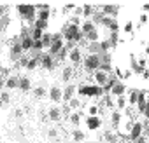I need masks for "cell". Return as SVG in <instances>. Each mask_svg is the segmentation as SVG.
I'll return each instance as SVG.
<instances>
[{"instance_id": "obj_1", "label": "cell", "mask_w": 149, "mask_h": 143, "mask_svg": "<svg viewBox=\"0 0 149 143\" xmlns=\"http://www.w3.org/2000/svg\"><path fill=\"white\" fill-rule=\"evenodd\" d=\"M18 14L21 16V19L28 21L30 25H33V21L37 19V6H32V4H21L16 7Z\"/></svg>"}, {"instance_id": "obj_2", "label": "cell", "mask_w": 149, "mask_h": 143, "mask_svg": "<svg viewBox=\"0 0 149 143\" xmlns=\"http://www.w3.org/2000/svg\"><path fill=\"white\" fill-rule=\"evenodd\" d=\"M77 94L88 96V98H100V96H104V89L97 84H81V86H77Z\"/></svg>"}, {"instance_id": "obj_3", "label": "cell", "mask_w": 149, "mask_h": 143, "mask_svg": "<svg viewBox=\"0 0 149 143\" xmlns=\"http://www.w3.org/2000/svg\"><path fill=\"white\" fill-rule=\"evenodd\" d=\"M83 66L86 74H95V72L100 70V56L98 54H86L83 58Z\"/></svg>"}, {"instance_id": "obj_4", "label": "cell", "mask_w": 149, "mask_h": 143, "mask_svg": "<svg viewBox=\"0 0 149 143\" xmlns=\"http://www.w3.org/2000/svg\"><path fill=\"white\" fill-rule=\"evenodd\" d=\"M142 134H144V122L142 120H133L132 129H130V134H128V140L130 141H137Z\"/></svg>"}, {"instance_id": "obj_5", "label": "cell", "mask_w": 149, "mask_h": 143, "mask_svg": "<svg viewBox=\"0 0 149 143\" xmlns=\"http://www.w3.org/2000/svg\"><path fill=\"white\" fill-rule=\"evenodd\" d=\"M47 96H49V100H51L54 105H60V103H61V98H63V89H61L58 84H53V86L49 87Z\"/></svg>"}, {"instance_id": "obj_6", "label": "cell", "mask_w": 149, "mask_h": 143, "mask_svg": "<svg viewBox=\"0 0 149 143\" xmlns=\"http://www.w3.org/2000/svg\"><path fill=\"white\" fill-rule=\"evenodd\" d=\"M84 126H86V129H90V131H97V129L102 127V119H100L98 115H86Z\"/></svg>"}, {"instance_id": "obj_7", "label": "cell", "mask_w": 149, "mask_h": 143, "mask_svg": "<svg viewBox=\"0 0 149 143\" xmlns=\"http://www.w3.org/2000/svg\"><path fill=\"white\" fill-rule=\"evenodd\" d=\"M126 93H128V87H126V84H125L123 80H116L109 94H111V96L116 100L118 96H123V94H126Z\"/></svg>"}, {"instance_id": "obj_8", "label": "cell", "mask_w": 149, "mask_h": 143, "mask_svg": "<svg viewBox=\"0 0 149 143\" xmlns=\"http://www.w3.org/2000/svg\"><path fill=\"white\" fill-rule=\"evenodd\" d=\"M132 124H133V122H132V115H125V119L121 120V124H119V127H118V134L128 138L130 129H132Z\"/></svg>"}, {"instance_id": "obj_9", "label": "cell", "mask_w": 149, "mask_h": 143, "mask_svg": "<svg viewBox=\"0 0 149 143\" xmlns=\"http://www.w3.org/2000/svg\"><path fill=\"white\" fill-rule=\"evenodd\" d=\"M74 66H77V65H81L83 63V52H81V49L76 45V47H74V49H70L68 51V58H67Z\"/></svg>"}, {"instance_id": "obj_10", "label": "cell", "mask_w": 149, "mask_h": 143, "mask_svg": "<svg viewBox=\"0 0 149 143\" xmlns=\"http://www.w3.org/2000/svg\"><path fill=\"white\" fill-rule=\"evenodd\" d=\"M100 12H102L104 16H107V18H112V19H116V18H118V14H119V6L105 4V6H102V7H100Z\"/></svg>"}, {"instance_id": "obj_11", "label": "cell", "mask_w": 149, "mask_h": 143, "mask_svg": "<svg viewBox=\"0 0 149 143\" xmlns=\"http://www.w3.org/2000/svg\"><path fill=\"white\" fill-rule=\"evenodd\" d=\"M51 18V6L49 4H40L37 6V19L40 21H49Z\"/></svg>"}, {"instance_id": "obj_12", "label": "cell", "mask_w": 149, "mask_h": 143, "mask_svg": "<svg viewBox=\"0 0 149 143\" xmlns=\"http://www.w3.org/2000/svg\"><path fill=\"white\" fill-rule=\"evenodd\" d=\"M21 47H23V52H28V51H32V47H33V40H32V37H30V28L28 30H25L23 33H21Z\"/></svg>"}, {"instance_id": "obj_13", "label": "cell", "mask_w": 149, "mask_h": 143, "mask_svg": "<svg viewBox=\"0 0 149 143\" xmlns=\"http://www.w3.org/2000/svg\"><path fill=\"white\" fill-rule=\"evenodd\" d=\"M109 74H105V72H102V70H98V72H95L93 74V84H97V86H100L102 89H104V86L109 82Z\"/></svg>"}, {"instance_id": "obj_14", "label": "cell", "mask_w": 149, "mask_h": 143, "mask_svg": "<svg viewBox=\"0 0 149 143\" xmlns=\"http://www.w3.org/2000/svg\"><path fill=\"white\" fill-rule=\"evenodd\" d=\"M76 93H77V86H76V84H68V86L63 89V98H61V103H68L72 98H76Z\"/></svg>"}, {"instance_id": "obj_15", "label": "cell", "mask_w": 149, "mask_h": 143, "mask_svg": "<svg viewBox=\"0 0 149 143\" xmlns=\"http://www.w3.org/2000/svg\"><path fill=\"white\" fill-rule=\"evenodd\" d=\"M39 63H40V66L46 68V70H53V68H54V58H53L49 52H42Z\"/></svg>"}, {"instance_id": "obj_16", "label": "cell", "mask_w": 149, "mask_h": 143, "mask_svg": "<svg viewBox=\"0 0 149 143\" xmlns=\"http://www.w3.org/2000/svg\"><path fill=\"white\" fill-rule=\"evenodd\" d=\"M61 117H63V112H61V108H60L58 105H53V107L47 110V119H49V120H53V122H60Z\"/></svg>"}, {"instance_id": "obj_17", "label": "cell", "mask_w": 149, "mask_h": 143, "mask_svg": "<svg viewBox=\"0 0 149 143\" xmlns=\"http://www.w3.org/2000/svg\"><path fill=\"white\" fill-rule=\"evenodd\" d=\"M63 47H65V40H53V42H51V47L47 49V52H49L53 58H56V56L61 52Z\"/></svg>"}, {"instance_id": "obj_18", "label": "cell", "mask_w": 149, "mask_h": 143, "mask_svg": "<svg viewBox=\"0 0 149 143\" xmlns=\"http://www.w3.org/2000/svg\"><path fill=\"white\" fill-rule=\"evenodd\" d=\"M21 56H23V47H21V42L16 40V42H13V45H11V59L16 61V59H19Z\"/></svg>"}, {"instance_id": "obj_19", "label": "cell", "mask_w": 149, "mask_h": 143, "mask_svg": "<svg viewBox=\"0 0 149 143\" xmlns=\"http://www.w3.org/2000/svg\"><path fill=\"white\" fill-rule=\"evenodd\" d=\"M121 120H123V115H121V112L114 108V110L111 112V124H112V129H114V131H118V127H119Z\"/></svg>"}, {"instance_id": "obj_20", "label": "cell", "mask_w": 149, "mask_h": 143, "mask_svg": "<svg viewBox=\"0 0 149 143\" xmlns=\"http://www.w3.org/2000/svg\"><path fill=\"white\" fill-rule=\"evenodd\" d=\"M19 87V75H9L6 79V89L13 91V89H18Z\"/></svg>"}, {"instance_id": "obj_21", "label": "cell", "mask_w": 149, "mask_h": 143, "mask_svg": "<svg viewBox=\"0 0 149 143\" xmlns=\"http://www.w3.org/2000/svg\"><path fill=\"white\" fill-rule=\"evenodd\" d=\"M72 141L74 143H83V141H86V133L81 131L79 127H74L72 129Z\"/></svg>"}, {"instance_id": "obj_22", "label": "cell", "mask_w": 149, "mask_h": 143, "mask_svg": "<svg viewBox=\"0 0 149 143\" xmlns=\"http://www.w3.org/2000/svg\"><path fill=\"white\" fill-rule=\"evenodd\" d=\"M21 93H28V91H32L33 87H32V80H30V77H19V87H18Z\"/></svg>"}, {"instance_id": "obj_23", "label": "cell", "mask_w": 149, "mask_h": 143, "mask_svg": "<svg viewBox=\"0 0 149 143\" xmlns=\"http://www.w3.org/2000/svg\"><path fill=\"white\" fill-rule=\"evenodd\" d=\"M72 77H74V66L72 65L63 66V70H61V82H70Z\"/></svg>"}, {"instance_id": "obj_24", "label": "cell", "mask_w": 149, "mask_h": 143, "mask_svg": "<svg viewBox=\"0 0 149 143\" xmlns=\"http://www.w3.org/2000/svg\"><path fill=\"white\" fill-rule=\"evenodd\" d=\"M114 108L116 110H126L128 108V100H126V94H123V96H118L116 98V101H114Z\"/></svg>"}, {"instance_id": "obj_25", "label": "cell", "mask_w": 149, "mask_h": 143, "mask_svg": "<svg viewBox=\"0 0 149 143\" xmlns=\"http://www.w3.org/2000/svg\"><path fill=\"white\" fill-rule=\"evenodd\" d=\"M118 140H119L118 131H111V129H107V131L104 133V141H107V143H118Z\"/></svg>"}, {"instance_id": "obj_26", "label": "cell", "mask_w": 149, "mask_h": 143, "mask_svg": "<svg viewBox=\"0 0 149 143\" xmlns=\"http://www.w3.org/2000/svg\"><path fill=\"white\" fill-rule=\"evenodd\" d=\"M97 28V25L91 21V19H83V23H81V32L86 35V33H90V32H93Z\"/></svg>"}, {"instance_id": "obj_27", "label": "cell", "mask_w": 149, "mask_h": 143, "mask_svg": "<svg viewBox=\"0 0 149 143\" xmlns=\"http://www.w3.org/2000/svg\"><path fill=\"white\" fill-rule=\"evenodd\" d=\"M130 70L133 72V74H139V75H142V72L146 70V68H140L139 66V61H137V58L133 54L130 56Z\"/></svg>"}, {"instance_id": "obj_28", "label": "cell", "mask_w": 149, "mask_h": 143, "mask_svg": "<svg viewBox=\"0 0 149 143\" xmlns=\"http://www.w3.org/2000/svg\"><path fill=\"white\" fill-rule=\"evenodd\" d=\"M81 117H83L81 110H79V112H72V113L68 115V120H70V124H72L74 127H79V126H81Z\"/></svg>"}, {"instance_id": "obj_29", "label": "cell", "mask_w": 149, "mask_h": 143, "mask_svg": "<svg viewBox=\"0 0 149 143\" xmlns=\"http://www.w3.org/2000/svg\"><path fill=\"white\" fill-rule=\"evenodd\" d=\"M67 107L70 108V112H79V110L83 108V101H81L79 98H72V100L67 103Z\"/></svg>"}, {"instance_id": "obj_30", "label": "cell", "mask_w": 149, "mask_h": 143, "mask_svg": "<svg viewBox=\"0 0 149 143\" xmlns=\"http://www.w3.org/2000/svg\"><path fill=\"white\" fill-rule=\"evenodd\" d=\"M84 40H86L88 44H91V42H100V32H98V28H95L93 32L86 33V35H84Z\"/></svg>"}, {"instance_id": "obj_31", "label": "cell", "mask_w": 149, "mask_h": 143, "mask_svg": "<svg viewBox=\"0 0 149 143\" xmlns=\"http://www.w3.org/2000/svg\"><path fill=\"white\" fill-rule=\"evenodd\" d=\"M93 14H95V7L91 4H84L83 6V19H91Z\"/></svg>"}, {"instance_id": "obj_32", "label": "cell", "mask_w": 149, "mask_h": 143, "mask_svg": "<svg viewBox=\"0 0 149 143\" xmlns=\"http://www.w3.org/2000/svg\"><path fill=\"white\" fill-rule=\"evenodd\" d=\"M32 93H33V96H35V98H39V100H42V98H46V96H47V91H46V87H44V86H35V87L32 89Z\"/></svg>"}, {"instance_id": "obj_33", "label": "cell", "mask_w": 149, "mask_h": 143, "mask_svg": "<svg viewBox=\"0 0 149 143\" xmlns=\"http://www.w3.org/2000/svg\"><path fill=\"white\" fill-rule=\"evenodd\" d=\"M126 100H128V107H135V105H137V100H139V91H137V89H132V91L128 93Z\"/></svg>"}, {"instance_id": "obj_34", "label": "cell", "mask_w": 149, "mask_h": 143, "mask_svg": "<svg viewBox=\"0 0 149 143\" xmlns=\"http://www.w3.org/2000/svg\"><path fill=\"white\" fill-rule=\"evenodd\" d=\"M32 28H37V30H40V32H47V28H49V21H40V19H35L33 21V25H30Z\"/></svg>"}, {"instance_id": "obj_35", "label": "cell", "mask_w": 149, "mask_h": 143, "mask_svg": "<svg viewBox=\"0 0 149 143\" xmlns=\"http://www.w3.org/2000/svg\"><path fill=\"white\" fill-rule=\"evenodd\" d=\"M107 40L111 42L112 49H116L118 44H119V32H109V38H107Z\"/></svg>"}, {"instance_id": "obj_36", "label": "cell", "mask_w": 149, "mask_h": 143, "mask_svg": "<svg viewBox=\"0 0 149 143\" xmlns=\"http://www.w3.org/2000/svg\"><path fill=\"white\" fill-rule=\"evenodd\" d=\"M40 42H42L44 49H49V47H51V42H53V33H49V32H44V35H42Z\"/></svg>"}, {"instance_id": "obj_37", "label": "cell", "mask_w": 149, "mask_h": 143, "mask_svg": "<svg viewBox=\"0 0 149 143\" xmlns=\"http://www.w3.org/2000/svg\"><path fill=\"white\" fill-rule=\"evenodd\" d=\"M88 54H100V42H91L86 45Z\"/></svg>"}, {"instance_id": "obj_38", "label": "cell", "mask_w": 149, "mask_h": 143, "mask_svg": "<svg viewBox=\"0 0 149 143\" xmlns=\"http://www.w3.org/2000/svg\"><path fill=\"white\" fill-rule=\"evenodd\" d=\"M42 35H44V32H40V30L32 28V26H30V37H32V40H33V42H35V40H40V38H42Z\"/></svg>"}, {"instance_id": "obj_39", "label": "cell", "mask_w": 149, "mask_h": 143, "mask_svg": "<svg viewBox=\"0 0 149 143\" xmlns=\"http://www.w3.org/2000/svg\"><path fill=\"white\" fill-rule=\"evenodd\" d=\"M111 49H112V45H111V42H109L107 38L100 40V54H102V52H109Z\"/></svg>"}, {"instance_id": "obj_40", "label": "cell", "mask_w": 149, "mask_h": 143, "mask_svg": "<svg viewBox=\"0 0 149 143\" xmlns=\"http://www.w3.org/2000/svg\"><path fill=\"white\" fill-rule=\"evenodd\" d=\"M98 112H100V107H98V105H93V103H91V105L86 107V113H88V115H98Z\"/></svg>"}, {"instance_id": "obj_41", "label": "cell", "mask_w": 149, "mask_h": 143, "mask_svg": "<svg viewBox=\"0 0 149 143\" xmlns=\"http://www.w3.org/2000/svg\"><path fill=\"white\" fill-rule=\"evenodd\" d=\"M39 65H40V63H39V59H35V58H30V59H28V65H26V70H28V72H33V70H35Z\"/></svg>"}, {"instance_id": "obj_42", "label": "cell", "mask_w": 149, "mask_h": 143, "mask_svg": "<svg viewBox=\"0 0 149 143\" xmlns=\"http://www.w3.org/2000/svg\"><path fill=\"white\" fill-rule=\"evenodd\" d=\"M133 28H135V26H133V23L128 19V21L125 23V26H123V32H125V33H128V35H132V33H133Z\"/></svg>"}, {"instance_id": "obj_43", "label": "cell", "mask_w": 149, "mask_h": 143, "mask_svg": "<svg viewBox=\"0 0 149 143\" xmlns=\"http://www.w3.org/2000/svg\"><path fill=\"white\" fill-rule=\"evenodd\" d=\"M0 100L4 101V105H6V103H11V94H9L7 91H2V93H0Z\"/></svg>"}, {"instance_id": "obj_44", "label": "cell", "mask_w": 149, "mask_h": 143, "mask_svg": "<svg viewBox=\"0 0 149 143\" xmlns=\"http://www.w3.org/2000/svg\"><path fill=\"white\" fill-rule=\"evenodd\" d=\"M32 51H39V52H42V51H44V45H42V42H40V40H35V42H33V47H32Z\"/></svg>"}, {"instance_id": "obj_45", "label": "cell", "mask_w": 149, "mask_h": 143, "mask_svg": "<svg viewBox=\"0 0 149 143\" xmlns=\"http://www.w3.org/2000/svg\"><path fill=\"white\" fill-rule=\"evenodd\" d=\"M28 59H30V56H21L19 58V66H23V68H26V65H28Z\"/></svg>"}, {"instance_id": "obj_46", "label": "cell", "mask_w": 149, "mask_h": 143, "mask_svg": "<svg viewBox=\"0 0 149 143\" xmlns=\"http://www.w3.org/2000/svg\"><path fill=\"white\" fill-rule=\"evenodd\" d=\"M147 21H149V16L142 12V14H140V18H139V23H140V25H146Z\"/></svg>"}, {"instance_id": "obj_47", "label": "cell", "mask_w": 149, "mask_h": 143, "mask_svg": "<svg viewBox=\"0 0 149 143\" xmlns=\"http://www.w3.org/2000/svg\"><path fill=\"white\" fill-rule=\"evenodd\" d=\"M142 115H144V119H146V120H149V100H147V103H146V108H144Z\"/></svg>"}, {"instance_id": "obj_48", "label": "cell", "mask_w": 149, "mask_h": 143, "mask_svg": "<svg viewBox=\"0 0 149 143\" xmlns=\"http://www.w3.org/2000/svg\"><path fill=\"white\" fill-rule=\"evenodd\" d=\"M7 6H0V18H6V14H7Z\"/></svg>"}, {"instance_id": "obj_49", "label": "cell", "mask_w": 149, "mask_h": 143, "mask_svg": "<svg viewBox=\"0 0 149 143\" xmlns=\"http://www.w3.org/2000/svg\"><path fill=\"white\" fill-rule=\"evenodd\" d=\"M47 136H49V138H56V136H58V131H56V129H49V131H47Z\"/></svg>"}, {"instance_id": "obj_50", "label": "cell", "mask_w": 149, "mask_h": 143, "mask_svg": "<svg viewBox=\"0 0 149 143\" xmlns=\"http://www.w3.org/2000/svg\"><path fill=\"white\" fill-rule=\"evenodd\" d=\"M146 65H147V59H146V58H140V59H139V66H140V68H146Z\"/></svg>"}, {"instance_id": "obj_51", "label": "cell", "mask_w": 149, "mask_h": 143, "mask_svg": "<svg viewBox=\"0 0 149 143\" xmlns=\"http://www.w3.org/2000/svg\"><path fill=\"white\" fill-rule=\"evenodd\" d=\"M142 77H144V79H149V68H146V70L142 72Z\"/></svg>"}, {"instance_id": "obj_52", "label": "cell", "mask_w": 149, "mask_h": 143, "mask_svg": "<svg viewBox=\"0 0 149 143\" xmlns=\"http://www.w3.org/2000/svg\"><path fill=\"white\" fill-rule=\"evenodd\" d=\"M142 11H144V14H147L149 12V4H144L142 6Z\"/></svg>"}, {"instance_id": "obj_53", "label": "cell", "mask_w": 149, "mask_h": 143, "mask_svg": "<svg viewBox=\"0 0 149 143\" xmlns=\"http://www.w3.org/2000/svg\"><path fill=\"white\" fill-rule=\"evenodd\" d=\"M144 52H146V56H149V45H146V51Z\"/></svg>"}, {"instance_id": "obj_54", "label": "cell", "mask_w": 149, "mask_h": 143, "mask_svg": "<svg viewBox=\"0 0 149 143\" xmlns=\"http://www.w3.org/2000/svg\"><path fill=\"white\" fill-rule=\"evenodd\" d=\"M2 107H4V101H2V100H0V108H2Z\"/></svg>"}, {"instance_id": "obj_55", "label": "cell", "mask_w": 149, "mask_h": 143, "mask_svg": "<svg viewBox=\"0 0 149 143\" xmlns=\"http://www.w3.org/2000/svg\"><path fill=\"white\" fill-rule=\"evenodd\" d=\"M88 143H98V141H95V140H91V141H88Z\"/></svg>"}, {"instance_id": "obj_56", "label": "cell", "mask_w": 149, "mask_h": 143, "mask_svg": "<svg viewBox=\"0 0 149 143\" xmlns=\"http://www.w3.org/2000/svg\"><path fill=\"white\" fill-rule=\"evenodd\" d=\"M0 56H2V47H0Z\"/></svg>"}, {"instance_id": "obj_57", "label": "cell", "mask_w": 149, "mask_h": 143, "mask_svg": "<svg viewBox=\"0 0 149 143\" xmlns=\"http://www.w3.org/2000/svg\"><path fill=\"white\" fill-rule=\"evenodd\" d=\"M104 143H107V141H104Z\"/></svg>"}]
</instances>
